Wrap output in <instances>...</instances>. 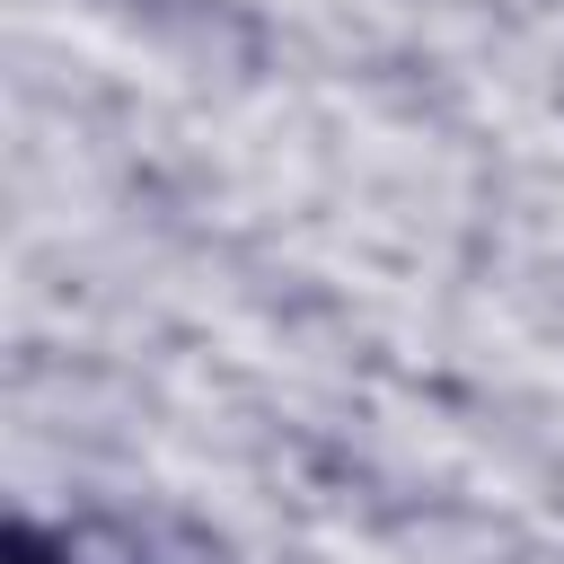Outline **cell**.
<instances>
[{"label":"cell","mask_w":564,"mask_h":564,"mask_svg":"<svg viewBox=\"0 0 564 564\" xmlns=\"http://www.w3.org/2000/svg\"><path fill=\"white\" fill-rule=\"evenodd\" d=\"M70 564H159V546H150V529L79 520V529H70Z\"/></svg>","instance_id":"obj_1"},{"label":"cell","mask_w":564,"mask_h":564,"mask_svg":"<svg viewBox=\"0 0 564 564\" xmlns=\"http://www.w3.org/2000/svg\"><path fill=\"white\" fill-rule=\"evenodd\" d=\"M0 564H70V529H44L26 511L0 520Z\"/></svg>","instance_id":"obj_2"}]
</instances>
